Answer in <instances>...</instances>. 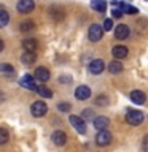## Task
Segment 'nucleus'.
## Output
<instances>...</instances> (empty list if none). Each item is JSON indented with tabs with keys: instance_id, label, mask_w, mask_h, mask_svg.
I'll list each match as a JSON object with an SVG mask.
<instances>
[{
	"instance_id": "f3484780",
	"label": "nucleus",
	"mask_w": 148,
	"mask_h": 152,
	"mask_svg": "<svg viewBox=\"0 0 148 152\" xmlns=\"http://www.w3.org/2000/svg\"><path fill=\"white\" fill-rule=\"evenodd\" d=\"M91 8L95 10L97 13H105L107 11V2L105 0H91Z\"/></svg>"
},
{
	"instance_id": "393cba45",
	"label": "nucleus",
	"mask_w": 148,
	"mask_h": 152,
	"mask_svg": "<svg viewBox=\"0 0 148 152\" xmlns=\"http://www.w3.org/2000/svg\"><path fill=\"white\" fill-rule=\"evenodd\" d=\"M0 71H2L3 75H13L14 68H13V65H10V64H0Z\"/></svg>"
},
{
	"instance_id": "9b49d317",
	"label": "nucleus",
	"mask_w": 148,
	"mask_h": 152,
	"mask_svg": "<svg viewBox=\"0 0 148 152\" xmlns=\"http://www.w3.org/2000/svg\"><path fill=\"white\" fill-rule=\"evenodd\" d=\"M19 84L22 86V87H26L29 90H37V84H35V81H33V78L30 75H24L21 81H19Z\"/></svg>"
},
{
	"instance_id": "2eb2a0df",
	"label": "nucleus",
	"mask_w": 148,
	"mask_h": 152,
	"mask_svg": "<svg viewBox=\"0 0 148 152\" xmlns=\"http://www.w3.org/2000/svg\"><path fill=\"white\" fill-rule=\"evenodd\" d=\"M37 46H38V43L35 38H24L22 40V48L26 49V52H33L37 49Z\"/></svg>"
},
{
	"instance_id": "f8f14e48",
	"label": "nucleus",
	"mask_w": 148,
	"mask_h": 152,
	"mask_svg": "<svg viewBox=\"0 0 148 152\" xmlns=\"http://www.w3.org/2000/svg\"><path fill=\"white\" fill-rule=\"evenodd\" d=\"M131 102L135 104H143L147 102V95L142 90H132L131 92Z\"/></svg>"
},
{
	"instance_id": "5701e85b",
	"label": "nucleus",
	"mask_w": 148,
	"mask_h": 152,
	"mask_svg": "<svg viewBox=\"0 0 148 152\" xmlns=\"http://www.w3.org/2000/svg\"><path fill=\"white\" fill-rule=\"evenodd\" d=\"M8 22H10V14L5 10H0V28L8 26Z\"/></svg>"
},
{
	"instance_id": "423d86ee",
	"label": "nucleus",
	"mask_w": 148,
	"mask_h": 152,
	"mask_svg": "<svg viewBox=\"0 0 148 152\" xmlns=\"http://www.w3.org/2000/svg\"><path fill=\"white\" fill-rule=\"evenodd\" d=\"M95 142L99 146H108L112 142V133L107 132V130H100L95 136Z\"/></svg>"
},
{
	"instance_id": "a211bd4d",
	"label": "nucleus",
	"mask_w": 148,
	"mask_h": 152,
	"mask_svg": "<svg viewBox=\"0 0 148 152\" xmlns=\"http://www.w3.org/2000/svg\"><path fill=\"white\" fill-rule=\"evenodd\" d=\"M112 54L115 59H124V57H127V48L126 46H115L112 49Z\"/></svg>"
},
{
	"instance_id": "0eeeda50",
	"label": "nucleus",
	"mask_w": 148,
	"mask_h": 152,
	"mask_svg": "<svg viewBox=\"0 0 148 152\" xmlns=\"http://www.w3.org/2000/svg\"><path fill=\"white\" fill-rule=\"evenodd\" d=\"M89 73H92V75H100L104 71V68H105V62L102 60V59H94L92 62L89 64Z\"/></svg>"
},
{
	"instance_id": "4be33fe9",
	"label": "nucleus",
	"mask_w": 148,
	"mask_h": 152,
	"mask_svg": "<svg viewBox=\"0 0 148 152\" xmlns=\"http://www.w3.org/2000/svg\"><path fill=\"white\" fill-rule=\"evenodd\" d=\"M37 92H38V95H41L43 98H51V97H53L51 89H48L46 86H38V87H37Z\"/></svg>"
},
{
	"instance_id": "7ed1b4c3",
	"label": "nucleus",
	"mask_w": 148,
	"mask_h": 152,
	"mask_svg": "<svg viewBox=\"0 0 148 152\" xmlns=\"http://www.w3.org/2000/svg\"><path fill=\"white\" fill-rule=\"evenodd\" d=\"M30 113L33 117H43L48 113V106L45 102H35L30 106Z\"/></svg>"
},
{
	"instance_id": "a878e982",
	"label": "nucleus",
	"mask_w": 148,
	"mask_h": 152,
	"mask_svg": "<svg viewBox=\"0 0 148 152\" xmlns=\"http://www.w3.org/2000/svg\"><path fill=\"white\" fill-rule=\"evenodd\" d=\"M35 28V24H33L32 21H26V22H21V30L22 32H30Z\"/></svg>"
},
{
	"instance_id": "9d476101",
	"label": "nucleus",
	"mask_w": 148,
	"mask_h": 152,
	"mask_svg": "<svg viewBox=\"0 0 148 152\" xmlns=\"http://www.w3.org/2000/svg\"><path fill=\"white\" fill-rule=\"evenodd\" d=\"M75 97L78 100H88L91 97V89L88 86H78L75 89Z\"/></svg>"
},
{
	"instance_id": "f03ea898",
	"label": "nucleus",
	"mask_w": 148,
	"mask_h": 152,
	"mask_svg": "<svg viewBox=\"0 0 148 152\" xmlns=\"http://www.w3.org/2000/svg\"><path fill=\"white\" fill-rule=\"evenodd\" d=\"M102 37H104V28H102V26H99V24H92V26L89 27V30H88L89 41L97 43V41L102 40Z\"/></svg>"
},
{
	"instance_id": "39448f33",
	"label": "nucleus",
	"mask_w": 148,
	"mask_h": 152,
	"mask_svg": "<svg viewBox=\"0 0 148 152\" xmlns=\"http://www.w3.org/2000/svg\"><path fill=\"white\" fill-rule=\"evenodd\" d=\"M16 8L21 14H26V13H30L35 8V3H33V0H19Z\"/></svg>"
},
{
	"instance_id": "6ab92c4d",
	"label": "nucleus",
	"mask_w": 148,
	"mask_h": 152,
	"mask_svg": "<svg viewBox=\"0 0 148 152\" xmlns=\"http://www.w3.org/2000/svg\"><path fill=\"white\" fill-rule=\"evenodd\" d=\"M108 71L112 75H116V73H121L123 71V64L119 60H113L108 64Z\"/></svg>"
},
{
	"instance_id": "473e14b6",
	"label": "nucleus",
	"mask_w": 148,
	"mask_h": 152,
	"mask_svg": "<svg viewBox=\"0 0 148 152\" xmlns=\"http://www.w3.org/2000/svg\"><path fill=\"white\" fill-rule=\"evenodd\" d=\"M70 81H72L70 78H64V76H62V78H59V83H67V84H69Z\"/></svg>"
},
{
	"instance_id": "ddd939ff",
	"label": "nucleus",
	"mask_w": 148,
	"mask_h": 152,
	"mask_svg": "<svg viewBox=\"0 0 148 152\" xmlns=\"http://www.w3.org/2000/svg\"><path fill=\"white\" fill-rule=\"evenodd\" d=\"M110 125V121H108V117H105V116H97V117H94V127L97 128V130H107V127Z\"/></svg>"
},
{
	"instance_id": "b1692460",
	"label": "nucleus",
	"mask_w": 148,
	"mask_h": 152,
	"mask_svg": "<svg viewBox=\"0 0 148 152\" xmlns=\"http://www.w3.org/2000/svg\"><path fill=\"white\" fill-rule=\"evenodd\" d=\"M10 140V133L7 128H3V127H0V144H7Z\"/></svg>"
},
{
	"instance_id": "7c9ffc66",
	"label": "nucleus",
	"mask_w": 148,
	"mask_h": 152,
	"mask_svg": "<svg viewBox=\"0 0 148 152\" xmlns=\"http://www.w3.org/2000/svg\"><path fill=\"white\" fill-rule=\"evenodd\" d=\"M112 16L116 18V19H119V18L123 16V11H121L119 8H113V10H112Z\"/></svg>"
},
{
	"instance_id": "c756f323",
	"label": "nucleus",
	"mask_w": 148,
	"mask_h": 152,
	"mask_svg": "<svg viewBox=\"0 0 148 152\" xmlns=\"http://www.w3.org/2000/svg\"><path fill=\"white\" fill-rule=\"evenodd\" d=\"M142 151L148 152V135H145V136H143V140H142Z\"/></svg>"
},
{
	"instance_id": "6e6552de",
	"label": "nucleus",
	"mask_w": 148,
	"mask_h": 152,
	"mask_svg": "<svg viewBox=\"0 0 148 152\" xmlns=\"http://www.w3.org/2000/svg\"><path fill=\"white\" fill-rule=\"evenodd\" d=\"M129 33H131V30H129V27L126 24H119L115 28V38H118V40H127Z\"/></svg>"
},
{
	"instance_id": "2f4dec72",
	"label": "nucleus",
	"mask_w": 148,
	"mask_h": 152,
	"mask_svg": "<svg viewBox=\"0 0 148 152\" xmlns=\"http://www.w3.org/2000/svg\"><path fill=\"white\" fill-rule=\"evenodd\" d=\"M92 109H83V117L84 119H91V117H92Z\"/></svg>"
},
{
	"instance_id": "bb28decb",
	"label": "nucleus",
	"mask_w": 148,
	"mask_h": 152,
	"mask_svg": "<svg viewBox=\"0 0 148 152\" xmlns=\"http://www.w3.org/2000/svg\"><path fill=\"white\" fill-rule=\"evenodd\" d=\"M95 104H99V106H107V104H108V98L105 97V95H99V97L95 98Z\"/></svg>"
},
{
	"instance_id": "72a5a7b5",
	"label": "nucleus",
	"mask_w": 148,
	"mask_h": 152,
	"mask_svg": "<svg viewBox=\"0 0 148 152\" xmlns=\"http://www.w3.org/2000/svg\"><path fill=\"white\" fill-rule=\"evenodd\" d=\"M3 48H5V43H3V40H2V38H0V52L3 51Z\"/></svg>"
},
{
	"instance_id": "1a4fd4ad",
	"label": "nucleus",
	"mask_w": 148,
	"mask_h": 152,
	"mask_svg": "<svg viewBox=\"0 0 148 152\" xmlns=\"http://www.w3.org/2000/svg\"><path fill=\"white\" fill-rule=\"evenodd\" d=\"M51 140H53V142H54L56 146H64L67 142V135L62 130H56V132H53Z\"/></svg>"
},
{
	"instance_id": "dca6fc26",
	"label": "nucleus",
	"mask_w": 148,
	"mask_h": 152,
	"mask_svg": "<svg viewBox=\"0 0 148 152\" xmlns=\"http://www.w3.org/2000/svg\"><path fill=\"white\" fill-rule=\"evenodd\" d=\"M50 16L53 19H56V21H61V19H64L65 16V11L62 10L61 7H57V5H54V7L50 8Z\"/></svg>"
},
{
	"instance_id": "412c9836",
	"label": "nucleus",
	"mask_w": 148,
	"mask_h": 152,
	"mask_svg": "<svg viewBox=\"0 0 148 152\" xmlns=\"http://www.w3.org/2000/svg\"><path fill=\"white\" fill-rule=\"evenodd\" d=\"M119 10H121L123 13H127V14H137L138 13V10L135 7H132V5H129V3H124V2H121Z\"/></svg>"
},
{
	"instance_id": "4468645a",
	"label": "nucleus",
	"mask_w": 148,
	"mask_h": 152,
	"mask_svg": "<svg viewBox=\"0 0 148 152\" xmlns=\"http://www.w3.org/2000/svg\"><path fill=\"white\" fill-rule=\"evenodd\" d=\"M35 78L40 81V83H46L50 79V70L45 68V66H38L35 70Z\"/></svg>"
},
{
	"instance_id": "20e7f679",
	"label": "nucleus",
	"mask_w": 148,
	"mask_h": 152,
	"mask_svg": "<svg viewBox=\"0 0 148 152\" xmlns=\"http://www.w3.org/2000/svg\"><path fill=\"white\" fill-rule=\"evenodd\" d=\"M69 121H70V124H72V127L75 128L78 133H84L86 132V124H84V121H83V117H80V116H72L69 117Z\"/></svg>"
},
{
	"instance_id": "cd10ccee",
	"label": "nucleus",
	"mask_w": 148,
	"mask_h": 152,
	"mask_svg": "<svg viewBox=\"0 0 148 152\" xmlns=\"http://www.w3.org/2000/svg\"><path fill=\"white\" fill-rule=\"evenodd\" d=\"M102 28H104V32L105 30H112V28H113V21H112V19H105Z\"/></svg>"
},
{
	"instance_id": "c85d7f7f",
	"label": "nucleus",
	"mask_w": 148,
	"mask_h": 152,
	"mask_svg": "<svg viewBox=\"0 0 148 152\" xmlns=\"http://www.w3.org/2000/svg\"><path fill=\"white\" fill-rule=\"evenodd\" d=\"M57 108H59V111H65V113L70 111V104L69 103H59V104H57Z\"/></svg>"
},
{
	"instance_id": "f257e3e1",
	"label": "nucleus",
	"mask_w": 148,
	"mask_h": 152,
	"mask_svg": "<svg viewBox=\"0 0 148 152\" xmlns=\"http://www.w3.org/2000/svg\"><path fill=\"white\" fill-rule=\"evenodd\" d=\"M143 119H145V116H143L142 111H137V109H127V113H126L127 124H131V125H140V124L143 122Z\"/></svg>"
},
{
	"instance_id": "aec40b11",
	"label": "nucleus",
	"mask_w": 148,
	"mask_h": 152,
	"mask_svg": "<svg viewBox=\"0 0 148 152\" xmlns=\"http://www.w3.org/2000/svg\"><path fill=\"white\" fill-rule=\"evenodd\" d=\"M21 62L24 65H32L35 62V52H24L21 56Z\"/></svg>"
}]
</instances>
